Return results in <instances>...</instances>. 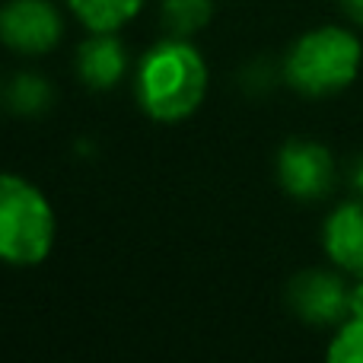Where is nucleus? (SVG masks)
<instances>
[{
    "label": "nucleus",
    "mask_w": 363,
    "mask_h": 363,
    "mask_svg": "<svg viewBox=\"0 0 363 363\" xmlns=\"http://www.w3.org/2000/svg\"><path fill=\"white\" fill-rule=\"evenodd\" d=\"M89 32H118L140 13L147 0H64Z\"/></svg>",
    "instance_id": "obj_9"
},
{
    "label": "nucleus",
    "mask_w": 363,
    "mask_h": 363,
    "mask_svg": "<svg viewBox=\"0 0 363 363\" xmlns=\"http://www.w3.org/2000/svg\"><path fill=\"white\" fill-rule=\"evenodd\" d=\"M6 106L23 118H38L55 106V86L38 74H16L6 83Z\"/></svg>",
    "instance_id": "obj_10"
},
{
    "label": "nucleus",
    "mask_w": 363,
    "mask_h": 363,
    "mask_svg": "<svg viewBox=\"0 0 363 363\" xmlns=\"http://www.w3.org/2000/svg\"><path fill=\"white\" fill-rule=\"evenodd\" d=\"M64 35V19L51 0H6L0 6V42L16 55H45Z\"/></svg>",
    "instance_id": "obj_4"
},
{
    "label": "nucleus",
    "mask_w": 363,
    "mask_h": 363,
    "mask_svg": "<svg viewBox=\"0 0 363 363\" xmlns=\"http://www.w3.org/2000/svg\"><path fill=\"white\" fill-rule=\"evenodd\" d=\"M328 360L332 363H363V319L347 315L345 325L328 345Z\"/></svg>",
    "instance_id": "obj_12"
},
{
    "label": "nucleus",
    "mask_w": 363,
    "mask_h": 363,
    "mask_svg": "<svg viewBox=\"0 0 363 363\" xmlns=\"http://www.w3.org/2000/svg\"><path fill=\"white\" fill-rule=\"evenodd\" d=\"M160 16L169 35L191 38L194 32H201L213 16V0H163Z\"/></svg>",
    "instance_id": "obj_11"
},
{
    "label": "nucleus",
    "mask_w": 363,
    "mask_h": 363,
    "mask_svg": "<svg viewBox=\"0 0 363 363\" xmlns=\"http://www.w3.org/2000/svg\"><path fill=\"white\" fill-rule=\"evenodd\" d=\"M341 6H345V13L354 19V23L363 26V0H341Z\"/></svg>",
    "instance_id": "obj_15"
},
{
    "label": "nucleus",
    "mask_w": 363,
    "mask_h": 363,
    "mask_svg": "<svg viewBox=\"0 0 363 363\" xmlns=\"http://www.w3.org/2000/svg\"><path fill=\"white\" fill-rule=\"evenodd\" d=\"M55 211L48 198L13 172H0V262L38 264L55 245Z\"/></svg>",
    "instance_id": "obj_3"
},
{
    "label": "nucleus",
    "mask_w": 363,
    "mask_h": 363,
    "mask_svg": "<svg viewBox=\"0 0 363 363\" xmlns=\"http://www.w3.org/2000/svg\"><path fill=\"white\" fill-rule=\"evenodd\" d=\"M287 306L309 325H335L351 313V290L332 271H303L287 287Z\"/></svg>",
    "instance_id": "obj_6"
},
{
    "label": "nucleus",
    "mask_w": 363,
    "mask_h": 363,
    "mask_svg": "<svg viewBox=\"0 0 363 363\" xmlns=\"http://www.w3.org/2000/svg\"><path fill=\"white\" fill-rule=\"evenodd\" d=\"M347 315L363 319V277H360L357 287H351V313H347Z\"/></svg>",
    "instance_id": "obj_14"
},
{
    "label": "nucleus",
    "mask_w": 363,
    "mask_h": 363,
    "mask_svg": "<svg viewBox=\"0 0 363 363\" xmlns=\"http://www.w3.org/2000/svg\"><path fill=\"white\" fill-rule=\"evenodd\" d=\"M138 102L157 121H182L198 112L207 93V64L188 38L166 35L138 64Z\"/></svg>",
    "instance_id": "obj_1"
},
{
    "label": "nucleus",
    "mask_w": 363,
    "mask_h": 363,
    "mask_svg": "<svg viewBox=\"0 0 363 363\" xmlns=\"http://www.w3.org/2000/svg\"><path fill=\"white\" fill-rule=\"evenodd\" d=\"M128 70V48L115 32H89L77 48V77L89 89H112Z\"/></svg>",
    "instance_id": "obj_8"
},
{
    "label": "nucleus",
    "mask_w": 363,
    "mask_h": 363,
    "mask_svg": "<svg viewBox=\"0 0 363 363\" xmlns=\"http://www.w3.org/2000/svg\"><path fill=\"white\" fill-rule=\"evenodd\" d=\"M322 242L341 271L363 277V201H347L328 213Z\"/></svg>",
    "instance_id": "obj_7"
},
{
    "label": "nucleus",
    "mask_w": 363,
    "mask_h": 363,
    "mask_svg": "<svg viewBox=\"0 0 363 363\" xmlns=\"http://www.w3.org/2000/svg\"><path fill=\"white\" fill-rule=\"evenodd\" d=\"M347 179H351V188H354V191H357L360 198H363V153L351 163V176H347Z\"/></svg>",
    "instance_id": "obj_13"
},
{
    "label": "nucleus",
    "mask_w": 363,
    "mask_h": 363,
    "mask_svg": "<svg viewBox=\"0 0 363 363\" xmlns=\"http://www.w3.org/2000/svg\"><path fill=\"white\" fill-rule=\"evenodd\" d=\"M363 48L354 32L322 26L290 45L284 57V80L303 96H332L351 86L360 70Z\"/></svg>",
    "instance_id": "obj_2"
},
{
    "label": "nucleus",
    "mask_w": 363,
    "mask_h": 363,
    "mask_svg": "<svg viewBox=\"0 0 363 363\" xmlns=\"http://www.w3.org/2000/svg\"><path fill=\"white\" fill-rule=\"evenodd\" d=\"M277 182L296 201H319L335 185V160L315 140H287L277 153Z\"/></svg>",
    "instance_id": "obj_5"
}]
</instances>
